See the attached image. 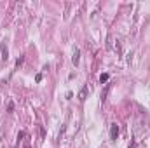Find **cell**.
Wrapping results in <instances>:
<instances>
[{"mask_svg": "<svg viewBox=\"0 0 150 148\" xmlns=\"http://www.w3.org/2000/svg\"><path fill=\"white\" fill-rule=\"evenodd\" d=\"M87 94H89V87H87V85H84V87L80 89V92H79V99H80V101H84V99L87 98Z\"/></svg>", "mask_w": 150, "mask_h": 148, "instance_id": "cell-1", "label": "cell"}, {"mask_svg": "<svg viewBox=\"0 0 150 148\" xmlns=\"http://www.w3.org/2000/svg\"><path fill=\"white\" fill-rule=\"evenodd\" d=\"M79 61H80V51L75 47V49H74V56H72V63L77 66V65H79Z\"/></svg>", "mask_w": 150, "mask_h": 148, "instance_id": "cell-2", "label": "cell"}, {"mask_svg": "<svg viewBox=\"0 0 150 148\" xmlns=\"http://www.w3.org/2000/svg\"><path fill=\"white\" fill-rule=\"evenodd\" d=\"M117 134H119V125L117 124H112L110 125V138L112 140H117Z\"/></svg>", "mask_w": 150, "mask_h": 148, "instance_id": "cell-3", "label": "cell"}, {"mask_svg": "<svg viewBox=\"0 0 150 148\" xmlns=\"http://www.w3.org/2000/svg\"><path fill=\"white\" fill-rule=\"evenodd\" d=\"M0 51H2V59H4V61H7V58H9V56H7V47H5L4 44L0 45Z\"/></svg>", "mask_w": 150, "mask_h": 148, "instance_id": "cell-4", "label": "cell"}, {"mask_svg": "<svg viewBox=\"0 0 150 148\" xmlns=\"http://www.w3.org/2000/svg\"><path fill=\"white\" fill-rule=\"evenodd\" d=\"M107 80H108V73H103L101 77H100V82H101V84H103V82H107Z\"/></svg>", "mask_w": 150, "mask_h": 148, "instance_id": "cell-5", "label": "cell"}, {"mask_svg": "<svg viewBox=\"0 0 150 148\" xmlns=\"http://www.w3.org/2000/svg\"><path fill=\"white\" fill-rule=\"evenodd\" d=\"M129 148H136V145H134V143H133V145H131V147H129Z\"/></svg>", "mask_w": 150, "mask_h": 148, "instance_id": "cell-6", "label": "cell"}]
</instances>
